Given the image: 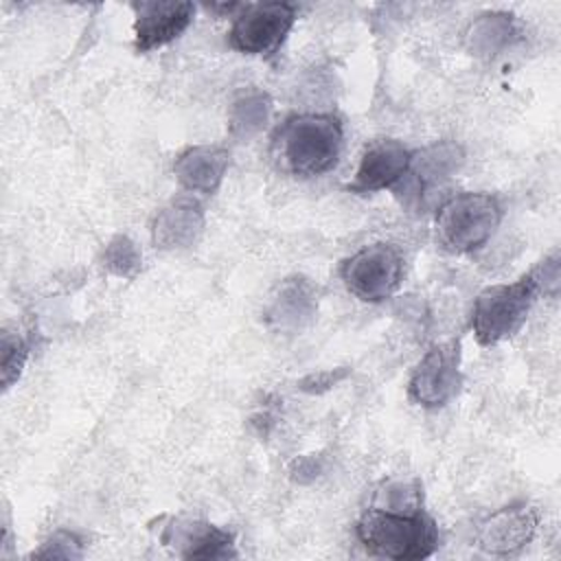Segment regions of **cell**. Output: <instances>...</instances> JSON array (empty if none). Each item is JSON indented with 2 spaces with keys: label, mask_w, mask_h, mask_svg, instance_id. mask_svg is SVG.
Masks as SVG:
<instances>
[{
  "label": "cell",
  "mask_w": 561,
  "mask_h": 561,
  "mask_svg": "<svg viewBox=\"0 0 561 561\" xmlns=\"http://www.w3.org/2000/svg\"><path fill=\"white\" fill-rule=\"evenodd\" d=\"M559 256L541 261L515 283L493 285L478 294L471 313V329L482 346H493L515 335L526 322L539 294H557Z\"/></svg>",
  "instance_id": "1"
},
{
  "label": "cell",
  "mask_w": 561,
  "mask_h": 561,
  "mask_svg": "<svg viewBox=\"0 0 561 561\" xmlns=\"http://www.w3.org/2000/svg\"><path fill=\"white\" fill-rule=\"evenodd\" d=\"M344 129L333 114L289 116L276 134L278 156L285 167L302 178L331 171L342 153Z\"/></svg>",
  "instance_id": "2"
},
{
  "label": "cell",
  "mask_w": 561,
  "mask_h": 561,
  "mask_svg": "<svg viewBox=\"0 0 561 561\" xmlns=\"http://www.w3.org/2000/svg\"><path fill=\"white\" fill-rule=\"evenodd\" d=\"M357 537L370 554L392 561L425 559L438 546L436 524L421 511L368 508L357 522Z\"/></svg>",
  "instance_id": "3"
},
{
  "label": "cell",
  "mask_w": 561,
  "mask_h": 561,
  "mask_svg": "<svg viewBox=\"0 0 561 561\" xmlns=\"http://www.w3.org/2000/svg\"><path fill=\"white\" fill-rule=\"evenodd\" d=\"M502 221V206L489 193H460L449 197L436 215L438 241L456 254L482 248Z\"/></svg>",
  "instance_id": "4"
},
{
  "label": "cell",
  "mask_w": 561,
  "mask_h": 561,
  "mask_svg": "<svg viewBox=\"0 0 561 561\" xmlns=\"http://www.w3.org/2000/svg\"><path fill=\"white\" fill-rule=\"evenodd\" d=\"M403 274V259L390 243H373L357 250L342 265L346 289L364 302H381L390 298Z\"/></svg>",
  "instance_id": "5"
},
{
  "label": "cell",
  "mask_w": 561,
  "mask_h": 561,
  "mask_svg": "<svg viewBox=\"0 0 561 561\" xmlns=\"http://www.w3.org/2000/svg\"><path fill=\"white\" fill-rule=\"evenodd\" d=\"M296 22V9L289 2L243 4L234 15L228 42L245 55H272Z\"/></svg>",
  "instance_id": "6"
},
{
  "label": "cell",
  "mask_w": 561,
  "mask_h": 561,
  "mask_svg": "<svg viewBox=\"0 0 561 561\" xmlns=\"http://www.w3.org/2000/svg\"><path fill=\"white\" fill-rule=\"evenodd\" d=\"M460 388V344L430 348L410 377V397L423 408H440Z\"/></svg>",
  "instance_id": "7"
},
{
  "label": "cell",
  "mask_w": 561,
  "mask_h": 561,
  "mask_svg": "<svg viewBox=\"0 0 561 561\" xmlns=\"http://www.w3.org/2000/svg\"><path fill=\"white\" fill-rule=\"evenodd\" d=\"M410 158L412 153L399 140H375L366 147L348 188L353 193H375L392 188L405 178L410 169Z\"/></svg>",
  "instance_id": "8"
},
{
  "label": "cell",
  "mask_w": 561,
  "mask_h": 561,
  "mask_svg": "<svg viewBox=\"0 0 561 561\" xmlns=\"http://www.w3.org/2000/svg\"><path fill=\"white\" fill-rule=\"evenodd\" d=\"M193 2H140L136 4L134 37L140 53L178 39L193 22Z\"/></svg>",
  "instance_id": "9"
},
{
  "label": "cell",
  "mask_w": 561,
  "mask_h": 561,
  "mask_svg": "<svg viewBox=\"0 0 561 561\" xmlns=\"http://www.w3.org/2000/svg\"><path fill=\"white\" fill-rule=\"evenodd\" d=\"M318 311V287L305 276L280 280L265 309V322L280 333L302 331Z\"/></svg>",
  "instance_id": "10"
},
{
  "label": "cell",
  "mask_w": 561,
  "mask_h": 561,
  "mask_svg": "<svg viewBox=\"0 0 561 561\" xmlns=\"http://www.w3.org/2000/svg\"><path fill=\"white\" fill-rule=\"evenodd\" d=\"M537 530V513L528 504H511L478 526V546L489 554H511L524 548Z\"/></svg>",
  "instance_id": "11"
},
{
  "label": "cell",
  "mask_w": 561,
  "mask_h": 561,
  "mask_svg": "<svg viewBox=\"0 0 561 561\" xmlns=\"http://www.w3.org/2000/svg\"><path fill=\"white\" fill-rule=\"evenodd\" d=\"M462 164V149L456 142H438L419 153H412L410 169L405 178L399 182L403 184V199L421 202L427 188L445 182L458 167Z\"/></svg>",
  "instance_id": "12"
},
{
  "label": "cell",
  "mask_w": 561,
  "mask_h": 561,
  "mask_svg": "<svg viewBox=\"0 0 561 561\" xmlns=\"http://www.w3.org/2000/svg\"><path fill=\"white\" fill-rule=\"evenodd\" d=\"M204 230V208L191 195H178L164 204L151 226L153 243L162 250L186 248L197 241Z\"/></svg>",
  "instance_id": "13"
},
{
  "label": "cell",
  "mask_w": 561,
  "mask_h": 561,
  "mask_svg": "<svg viewBox=\"0 0 561 561\" xmlns=\"http://www.w3.org/2000/svg\"><path fill=\"white\" fill-rule=\"evenodd\" d=\"M228 158V151L217 145L188 147L175 158L173 173L186 191L210 195L219 188L226 175Z\"/></svg>",
  "instance_id": "14"
},
{
  "label": "cell",
  "mask_w": 561,
  "mask_h": 561,
  "mask_svg": "<svg viewBox=\"0 0 561 561\" xmlns=\"http://www.w3.org/2000/svg\"><path fill=\"white\" fill-rule=\"evenodd\" d=\"M167 543H180L184 559H228L232 550V535L206 522H178L169 528Z\"/></svg>",
  "instance_id": "15"
},
{
  "label": "cell",
  "mask_w": 561,
  "mask_h": 561,
  "mask_svg": "<svg viewBox=\"0 0 561 561\" xmlns=\"http://www.w3.org/2000/svg\"><path fill=\"white\" fill-rule=\"evenodd\" d=\"M515 35H517V31H515L513 15L493 11V13L480 15L471 24V28L467 33V42L476 55L489 57V55H497L502 48H506L515 39Z\"/></svg>",
  "instance_id": "16"
},
{
  "label": "cell",
  "mask_w": 561,
  "mask_h": 561,
  "mask_svg": "<svg viewBox=\"0 0 561 561\" xmlns=\"http://www.w3.org/2000/svg\"><path fill=\"white\" fill-rule=\"evenodd\" d=\"M272 112V101L265 92L250 90L241 94L230 107V131L237 138H250L259 134Z\"/></svg>",
  "instance_id": "17"
},
{
  "label": "cell",
  "mask_w": 561,
  "mask_h": 561,
  "mask_svg": "<svg viewBox=\"0 0 561 561\" xmlns=\"http://www.w3.org/2000/svg\"><path fill=\"white\" fill-rule=\"evenodd\" d=\"M140 250L125 234H116L103 250V267L118 278H134L140 272Z\"/></svg>",
  "instance_id": "18"
},
{
  "label": "cell",
  "mask_w": 561,
  "mask_h": 561,
  "mask_svg": "<svg viewBox=\"0 0 561 561\" xmlns=\"http://www.w3.org/2000/svg\"><path fill=\"white\" fill-rule=\"evenodd\" d=\"M0 355H2V362H0L2 386L7 390L20 377V373L24 368V362H26V355H28V346L20 335H15L11 331H2Z\"/></svg>",
  "instance_id": "19"
},
{
  "label": "cell",
  "mask_w": 561,
  "mask_h": 561,
  "mask_svg": "<svg viewBox=\"0 0 561 561\" xmlns=\"http://www.w3.org/2000/svg\"><path fill=\"white\" fill-rule=\"evenodd\" d=\"M35 559H81L83 548L81 539L70 530H57L53 533L37 552H33Z\"/></svg>",
  "instance_id": "20"
},
{
  "label": "cell",
  "mask_w": 561,
  "mask_h": 561,
  "mask_svg": "<svg viewBox=\"0 0 561 561\" xmlns=\"http://www.w3.org/2000/svg\"><path fill=\"white\" fill-rule=\"evenodd\" d=\"M346 368H335V370H322V373H313L309 377H305L300 381V388L307 392H322L329 390L331 386H335L340 379L346 377Z\"/></svg>",
  "instance_id": "21"
}]
</instances>
